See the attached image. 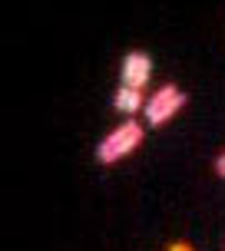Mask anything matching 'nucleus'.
Instances as JSON below:
<instances>
[{
  "mask_svg": "<svg viewBox=\"0 0 225 251\" xmlns=\"http://www.w3.org/2000/svg\"><path fill=\"white\" fill-rule=\"evenodd\" d=\"M142 136H146V129H142L136 119H126V123H119V126L110 132V136H106L100 146H96V159H100L103 165L119 162V159L133 155V152L142 146Z\"/></svg>",
  "mask_w": 225,
  "mask_h": 251,
  "instance_id": "nucleus-1",
  "label": "nucleus"
},
{
  "mask_svg": "<svg viewBox=\"0 0 225 251\" xmlns=\"http://www.w3.org/2000/svg\"><path fill=\"white\" fill-rule=\"evenodd\" d=\"M182 106H186V93L179 86H172V83H166V86H159L146 100V109L142 113H146V123L149 126H166Z\"/></svg>",
  "mask_w": 225,
  "mask_h": 251,
  "instance_id": "nucleus-2",
  "label": "nucleus"
},
{
  "mask_svg": "<svg viewBox=\"0 0 225 251\" xmlns=\"http://www.w3.org/2000/svg\"><path fill=\"white\" fill-rule=\"evenodd\" d=\"M149 76H152V56H149V53L133 50V53H126V56H123V86L142 93L146 83H149Z\"/></svg>",
  "mask_w": 225,
  "mask_h": 251,
  "instance_id": "nucleus-3",
  "label": "nucleus"
},
{
  "mask_svg": "<svg viewBox=\"0 0 225 251\" xmlns=\"http://www.w3.org/2000/svg\"><path fill=\"white\" fill-rule=\"evenodd\" d=\"M112 106L119 109V113H126V116H133V113H139V109H146V96L139 93V89H129V86H123L116 96H112Z\"/></svg>",
  "mask_w": 225,
  "mask_h": 251,
  "instance_id": "nucleus-4",
  "label": "nucleus"
},
{
  "mask_svg": "<svg viewBox=\"0 0 225 251\" xmlns=\"http://www.w3.org/2000/svg\"><path fill=\"white\" fill-rule=\"evenodd\" d=\"M166 251H196V248H192L189 241H172V245H169Z\"/></svg>",
  "mask_w": 225,
  "mask_h": 251,
  "instance_id": "nucleus-5",
  "label": "nucleus"
},
{
  "mask_svg": "<svg viewBox=\"0 0 225 251\" xmlns=\"http://www.w3.org/2000/svg\"><path fill=\"white\" fill-rule=\"evenodd\" d=\"M215 172H219V176L225 178V152H222V155H219V159H215Z\"/></svg>",
  "mask_w": 225,
  "mask_h": 251,
  "instance_id": "nucleus-6",
  "label": "nucleus"
}]
</instances>
